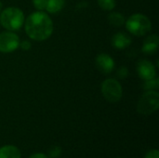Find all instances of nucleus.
I'll use <instances>...</instances> for the list:
<instances>
[{
	"instance_id": "1",
	"label": "nucleus",
	"mask_w": 159,
	"mask_h": 158,
	"mask_svg": "<svg viewBox=\"0 0 159 158\" xmlns=\"http://www.w3.org/2000/svg\"><path fill=\"white\" fill-rule=\"evenodd\" d=\"M53 22L45 12L36 11L30 14L25 20V32L27 35L35 41H44L53 33Z\"/></svg>"
},
{
	"instance_id": "2",
	"label": "nucleus",
	"mask_w": 159,
	"mask_h": 158,
	"mask_svg": "<svg viewBox=\"0 0 159 158\" xmlns=\"http://www.w3.org/2000/svg\"><path fill=\"white\" fill-rule=\"evenodd\" d=\"M0 23L7 31H17L24 23L23 12L15 7H7L0 14Z\"/></svg>"
},
{
	"instance_id": "3",
	"label": "nucleus",
	"mask_w": 159,
	"mask_h": 158,
	"mask_svg": "<svg viewBox=\"0 0 159 158\" xmlns=\"http://www.w3.org/2000/svg\"><path fill=\"white\" fill-rule=\"evenodd\" d=\"M125 23L127 30L133 35L137 36L146 34L152 28V23L149 18L141 13L131 15Z\"/></svg>"
},
{
	"instance_id": "4",
	"label": "nucleus",
	"mask_w": 159,
	"mask_h": 158,
	"mask_svg": "<svg viewBox=\"0 0 159 158\" xmlns=\"http://www.w3.org/2000/svg\"><path fill=\"white\" fill-rule=\"evenodd\" d=\"M159 108V93L156 90H147L140 98L137 104V112L143 115H148Z\"/></svg>"
},
{
	"instance_id": "5",
	"label": "nucleus",
	"mask_w": 159,
	"mask_h": 158,
	"mask_svg": "<svg viewBox=\"0 0 159 158\" xmlns=\"http://www.w3.org/2000/svg\"><path fill=\"white\" fill-rule=\"evenodd\" d=\"M102 93L107 102L116 103L122 98V86L117 80L114 78L106 79L102 84Z\"/></svg>"
},
{
	"instance_id": "6",
	"label": "nucleus",
	"mask_w": 159,
	"mask_h": 158,
	"mask_svg": "<svg viewBox=\"0 0 159 158\" xmlns=\"http://www.w3.org/2000/svg\"><path fill=\"white\" fill-rule=\"evenodd\" d=\"M20 46L19 36L11 32H3L0 34V52L9 53L16 50Z\"/></svg>"
},
{
	"instance_id": "7",
	"label": "nucleus",
	"mask_w": 159,
	"mask_h": 158,
	"mask_svg": "<svg viewBox=\"0 0 159 158\" xmlns=\"http://www.w3.org/2000/svg\"><path fill=\"white\" fill-rule=\"evenodd\" d=\"M137 73L139 76L143 80H149L157 75V70L155 65L147 60H140L137 63Z\"/></svg>"
},
{
	"instance_id": "8",
	"label": "nucleus",
	"mask_w": 159,
	"mask_h": 158,
	"mask_svg": "<svg viewBox=\"0 0 159 158\" xmlns=\"http://www.w3.org/2000/svg\"><path fill=\"white\" fill-rule=\"evenodd\" d=\"M95 63L98 70L102 74H110L114 71L115 68V61L113 58L106 53L99 54L96 57Z\"/></svg>"
},
{
	"instance_id": "9",
	"label": "nucleus",
	"mask_w": 159,
	"mask_h": 158,
	"mask_svg": "<svg viewBox=\"0 0 159 158\" xmlns=\"http://www.w3.org/2000/svg\"><path fill=\"white\" fill-rule=\"evenodd\" d=\"M131 37L125 33H116L112 38V45L117 49H124L131 44Z\"/></svg>"
},
{
	"instance_id": "10",
	"label": "nucleus",
	"mask_w": 159,
	"mask_h": 158,
	"mask_svg": "<svg viewBox=\"0 0 159 158\" xmlns=\"http://www.w3.org/2000/svg\"><path fill=\"white\" fill-rule=\"evenodd\" d=\"M159 46V38L157 34H151L143 41L142 51L145 54H154Z\"/></svg>"
},
{
	"instance_id": "11",
	"label": "nucleus",
	"mask_w": 159,
	"mask_h": 158,
	"mask_svg": "<svg viewBox=\"0 0 159 158\" xmlns=\"http://www.w3.org/2000/svg\"><path fill=\"white\" fill-rule=\"evenodd\" d=\"M0 158H21V154L18 147L5 145L0 148Z\"/></svg>"
},
{
	"instance_id": "12",
	"label": "nucleus",
	"mask_w": 159,
	"mask_h": 158,
	"mask_svg": "<svg viewBox=\"0 0 159 158\" xmlns=\"http://www.w3.org/2000/svg\"><path fill=\"white\" fill-rule=\"evenodd\" d=\"M65 5V0H48L46 9L48 12L54 14L60 12Z\"/></svg>"
},
{
	"instance_id": "13",
	"label": "nucleus",
	"mask_w": 159,
	"mask_h": 158,
	"mask_svg": "<svg viewBox=\"0 0 159 158\" xmlns=\"http://www.w3.org/2000/svg\"><path fill=\"white\" fill-rule=\"evenodd\" d=\"M108 21L112 26L120 27L125 23V18L119 12H112L108 16Z\"/></svg>"
},
{
	"instance_id": "14",
	"label": "nucleus",
	"mask_w": 159,
	"mask_h": 158,
	"mask_svg": "<svg viewBox=\"0 0 159 158\" xmlns=\"http://www.w3.org/2000/svg\"><path fill=\"white\" fill-rule=\"evenodd\" d=\"M159 88V79L157 77H154L149 80H145L143 84V88L145 90H156Z\"/></svg>"
},
{
	"instance_id": "15",
	"label": "nucleus",
	"mask_w": 159,
	"mask_h": 158,
	"mask_svg": "<svg viewBox=\"0 0 159 158\" xmlns=\"http://www.w3.org/2000/svg\"><path fill=\"white\" fill-rule=\"evenodd\" d=\"M98 5L103 10H112L116 7V0H98Z\"/></svg>"
},
{
	"instance_id": "16",
	"label": "nucleus",
	"mask_w": 159,
	"mask_h": 158,
	"mask_svg": "<svg viewBox=\"0 0 159 158\" xmlns=\"http://www.w3.org/2000/svg\"><path fill=\"white\" fill-rule=\"evenodd\" d=\"M61 149L59 146H53L48 150V157L50 158H57L61 156Z\"/></svg>"
},
{
	"instance_id": "17",
	"label": "nucleus",
	"mask_w": 159,
	"mask_h": 158,
	"mask_svg": "<svg viewBox=\"0 0 159 158\" xmlns=\"http://www.w3.org/2000/svg\"><path fill=\"white\" fill-rule=\"evenodd\" d=\"M128 74H129V70H128V68H127L126 66H121V67L117 70V72H116V75H117V77L120 78V79L126 78V77L128 76Z\"/></svg>"
},
{
	"instance_id": "18",
	"label": "nucleus",
	"mask_w": 159,
	"mask_h": 158,
	"mask_svg": "<svg viewBox=\"0 0 159 158\" xmlns=\"http://www.w3.org/2000/svg\"><path fill=\"white\" fill-rule=\"evenodd\" d=\"M47 1L48 0H33V4L36 9L43 10V9H46Z\"/></svg>"
},
{
	"instance_id": "19",
	"label": "nucleus",
	"mask_w": 159,
	"mask_h": 158,
	"mask_svg": "<svg viewBox=\"0 0 159 158\" xmlns=\"http://www.w3.org/2000/svg\"><path fill=\"white\" fill-rule=\"evenodd\" d=\"M144 158H159V151L157 149L150 150L149 152L146 153Z\"/></svg>"
},
{
	"instance_id": "20",
	"label": "nucleus",
	"mask_w": 159,
	"mask_h": 158,
	"mask_svg": "<svg viewBox=\"0 0 159 158\" xmlns=\"http://www.w3.org/2000/svg\"><path fill=\"white\" fill-rule=\"evenodd\" d=\"M31 46L32 45H31V43L29 41L24 40L22 42H20V46L19 47H20V48L23 49V50H29L31 48Z\"/></svg>"
},
{
	"instance_id": "21",
	"label": "nucleus",
	"mask_w": 159,
	"mask_h": 158,
	"mask_svg": "<svg viewBox=\"0 0 159 158\" xmlns=\"http://www.w3.org/2000/svg\"><path fill=\"white\" fill-rule=\"evenodd\" d=\"M28 158H48L47 155L43 154V153H35L32 156H30Z\"/></svg>"
},
{
	"instance_id": "22",
	"label": "nucleus",
	"mask_w": 159,
	"mask_h": 158,
	"mask_svg": "<svg viewBox=\"0 0 159 158\" xmlns=\"http://www.w3.org/2000/svg\"><path fill=\"white\" fill-rule=\"evenodd\" d=\"M1 8H2V3H1V1H0V10H1Z\"/></svg>"
}]
</instances>
